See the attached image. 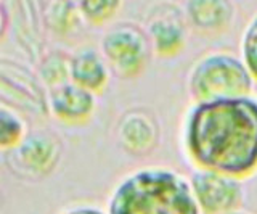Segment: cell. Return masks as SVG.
<instances>
[{"label":"cell","instance_id":"6","mask_svg":"<svg viewBox=\"0 0 257 214\" xmlns=\"http://www.w3.org/2000/svg\"><path fill=\"white\" fill-rule=\"evenodd\" d=\"M190 184L201 214H227L243 208L246 190L238 177L195 168Z\"/></svg>","mask_w":257,"mask_h":214},{"label":"cell","instance_id":"7","mask_svg":"<svg viewBox=\"0 0 257 214\" xmlns=\"http://www.w3.org/2000/svg\"><path fill=\"white\" fill-rule=\"evenodd\" d=\"M188 28L183 7L172 2L156 4L147 15L145 23V31L151 41L153 52L159 58H172L185 50Z\"/></svg>","mask_w":257,"mask_h":214},{"label":"cell","instance_id":"14","mask_svg":"<svg viewBox=\"0 0 257 214\" xmlns=\"http://www.w3.org/2000/svg\"><path fill=\"white\" fill-rule=\"evenodd\" d=\"M37 77L48 90L71 82V53L52 50L44 53L37 61Z\"/></svg>","mask_w":257,"mask_h":214},{"label":"cell","instance_id":"3","mask_svg":"<svg viewBox=\"0 0 257 214\" xmlns=\"http://www.w3.org/2000/svg\"><path fill=\"white\" fill-rule=\"evenodd\" d=\"M254 79L243 58L228 50H214L191 66L187 89L193 103H211L251 97Z\"/></svg>","mask_w":257,"mask_h":214},{"label":"cell","instance_id":"19","mask_svg":"<svg viewBox=\"0 0 257 214\" xmlns=\"http://www.w3.org/2000/svg\"><path fill=\"white\" fill-rule=\"evenodd\" d=\"M227 214H254V212H251V211H246V209H236V211H231V212H227Z\"/></svg>","mask_w":257,"mask_h":214},{"label":"cell","instance_id":"13","mask_svg":"<svg viewBox=\"0 0 257 214\" xmlns=\"http://www.w3.org/2000/svg\"><path fill=\"white\" fill-rule=\"evenodd\" d=\"M39 9L42 25L56 36L64 37L76 33L80 21H84L77 2H45L39 4Z\"/></svg>","mask_w":257,"mask_h":214},{"label":"cell","instance_id":"17","mask_svg":"<svg viewBox=\"0 0 257 214\" xmlns=\"http://www.w3.org/2000/svg\"><path fill=\"white\" fill-rule=\"evenodd\" d=\"M239 57L243 58L254 82H257V13L249 20L243 31L239 42Z\"/></svg>","mask_w":257,"mask_h":214},{"label":"cell","instance_id":"16","mask_svg":"<svg viewBox=\"0 0 257 214\" xmlns=\"http://www.w3.org/2000/svg\"><path fill=\"white\" fill-rule=\"evenodd\" d=\"M80 17L85 23L92 26H101L109 23L116 17V13L120 10L122 4L120 2H106V0H82L77 2Z\"/></svg>","mask_w":257,"mask_h":214},{"label":"cell","instance_id":"4","mask_svg":"<svg viewBox=\"0 0 257 214\" xmlns=\"http://www.w3.org/2000/svg\"><path fill=\"white\" fill-rule=\"evenodd\" d=\"M100 52L111 73L120 79L142 76L155 55L145 26L134 21H119L111 25L101 37Z\"/></svg>","mask_w":257,"mask_h":214},{"label":"cell","instance_id":"8","mask_svg":"<svg viewBox=\"0 0 257 214\" xmlns=\"http://www.w3.org/2000/svg\"><path fill=\"white\" fill-rule=\"evenodd\" d=\"M116 136L125 153L137 158L151 155L161 142V123L158 115L147 106L125 110L117 121Z\"/></svg>","mask_w":257,"mask_h":214},{"label":"cell","instance_id":"9","mask_svg":"<svg viewBox=\"0 0 257 214\" xmlns=\"http://www.w3.org/2000/svg\"><path fill=\"white\" fill-rule=\"evenodd\" d=\"M0 85L4 101L10 98L12 103L26 110L48 115V92L31 69L4 58L0 65Z\"/></svg>","mask_w":257,"mask_h":214},{"label":"cell","instance_id":"5","mask_svg":"<svg viewBox=\"0 0 257 214\" xmlns=\"http://www.w3.org/2000/svg\"><path fill=\"white\" fill-rule=\"evenodd\" d=\"M63 142L58 134L31 131L21 144L4 153V163L12 174L24 180H42L55 172L63 158Z\"/></svg>","mask_w":257,"mask_h":214},{"label":"cell","instance_id":"10","mask_svg":"<svg viewBox=\"0 0 257 214\" xmlns=\"http://www.w3.org/2000/svg\"><path fill=\"white\" fill-rule=\"evenodd\" d=\"M96 110L95 93L74 82L48 90V115L68 126H80L93 118Z\"/></svg>","mask_w":257,"mask_h":214},{"label":"cell","instance_id":"12","mask_svg":"<svg viewBox=\"0 0 257 214\" xmlns=\"http://www.w3.org/2000/svg\"><path fill=\"white\" fill-rule=\"evenodd\" d=\"M109 77L111 69L98 49L82 45L71 53V82L96 95L108 87Z\"/></svg>","mask_w":257,"mask_h":214},{"label":"cell","instance_id":"11","mask_svg":"<svg viewBox=\"0 0 257 214\" xmlns=\"http://www.w3.org/2000/svg\"><path fill=\"white\" fill-rule=\"evenodd\" d=\"M188 26L203 36L225 33L235 21V4L227 0H190L183 4Z\"/></svg>","mask_w":257,"mask_h":214},{"label":"cell","instance_id":"1","mask_svg":"<svg viewBox=\"0 0 257 214\" xmlns=\"http://www.w3.org/2000/svg\"><path fill=\"white\" fill-rule=\"evenodd\" d=\"M182 147L198 169L251 177L257 172V98L193 103L183 116Z\"/></svg>","mask_w":257,"mask_h":214},{"label":"cell","instance_id":"18","mask_svg":"<svg viewBox=\"0 0 257 214\" xmlns=\"http://www.w3.org/2000/svg\"><path fill=\"white\" fill-rule=\"evenodd\" d=\"M60 214H108L106 209H101L95 204H74L63 209Z\"/></svg>","mask_w":257,"mask_h":214},{"label":"cell","instance_id":"2","mask_svg":"<svg viewBox=\"0 0 257 214\" xmlns=\"http://www.w3.org/2000/svg\"><path fill=\"white\" fill-rule=\"evenodd\" d=\"M108 214H201L190 177L169 166H143L112 187Z\"/></svg>","mask_w":257,"mask_h":214},{"label":"cell","instance_id":"15","mask_svg":"<svg viewBox=\"0 0 257 214\" xmlns=\"http://www.w3.org/2000/svg\"><path fill=\"white\" fill-rule=\"evenodd\" d=\"M29 132L26 120L16 112V108L2 101L0 105V150L5 153L16 148L28 137Z\"/></svg>","mask_w":257,"mask_h":214}]
</instances>
